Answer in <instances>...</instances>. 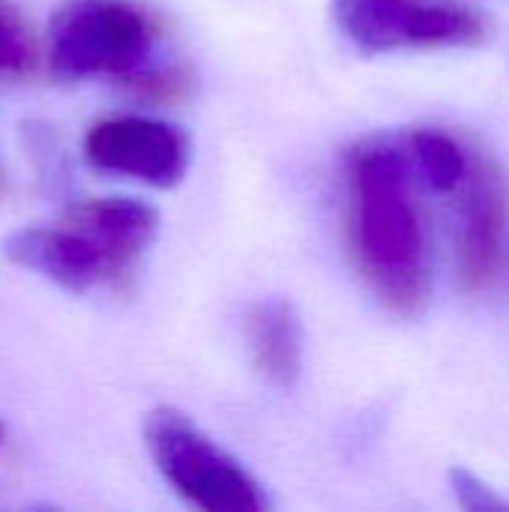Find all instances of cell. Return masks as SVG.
Wrapping results in <instances>:
<instances>
[{"mask_svg":"<svg viewBox=\"0 0 509 512\" xmlns=\"http://www.w3.org/2000/svg\"><path fill=\"white\" fill-rule=\"evenodd\" d=\"M351 234L363 276L399 315H417L429 297V255L420 210L411 192L408 153L393 144L354 150Z\"/></svg>","mask_w":509,"mask_h":512,"instance_id":"6da1fadb","label":"cell"},{"mask_svg":"<svg viewBox=\"0 0 509 512\" xmlns=\"http://www.w3.org/2000/svg\"><path fill=\"white\" fill-rule=\"evenodd\" d=\"M3 252L12 264L45 276L66 291H87L102 276L117 273L96 240L69 219L60 225L18 228L9 234Z\"/></svg>","mask_w":509,"mask_h":512,"instance_id":"52a82bcc","label":"cell"},{"mask_svg":"<svg viewBox=\"0 0 509 512\" xmlns=\"http://www.w3.org/2000/svg\"><path fill=\"white\" fill-rule=\"evenodd\" d=\"M471 150L474 147H468L453 132L438 129V126H423L408 135L405 153H408V162L417 168L420 180L432 192H456V186L462 183L468 171Z\"/></svg>","mask_w":509,"mask_h":512,"instance_id":"30bf717a","label":"cell"},{"mask_svg":"<svg viewBox=\"0 0 509 512\" xmlns=\"http://www.w3.org/2000/svg\"><path fill=\"white\" fill-rule=\"evenodd\" d=\"M3 438H6V429H3V420H0V444H3Z\"/></svg>","mask_w":509,"mask_h":512,"instance_id":"4fadbf2b","label":"cell"},{"mask_svg":"<svg viewBox=\"0 0 509 512\" xmlns=\"http://www.w3.org/2000/svg\"><path fill=\"white\" fill-rule=\"evenodd\" d=\"M456 198V276L477 297L498 285L509 258V183L498 162L471 150Z\"/></svg>","mask_w":509,"mask_h":512,"instance_id":"5b68a950","label":"cell"},{"mask_svg":"<svg viewBox=\"0 0 509 512\" xmlns=\"http://www.w3.org/2000/svg\"><path fill=\"white\" fill-rule=\"evenodd\" d=\"M84 156L105 174L141 180L156 189H171L186 177L189 138L153 117H108L84 138Z\"/></svg>","mask_w":509,"mask_h":512,"instance_id":"8992f818","label":"cell"},{"mask_svg":"<svg viewBox=\"0 0 509 512\" xmlns=\"http://www.w3.org/2000/svg\"><path fill=\"white\" fill-rule=\"evenodd\" d=\"M450 483H453V492L459 498V504L465 510L474 512H507L509 504L495 492L489 489L477 474L465 471V468H453L450 471Z\"/></svg>","mask_w":509,"mask_h":512,"instance_id":"8fae6325","label":"cell"},{"mask_svg":"<svg viewBox=\"0 0 509 512\" xmlns=\"http://www.w3.org/2000/svg\"><path fill=\"white\" fill-rule=\"evenodd\" d=\"M342 33L366 51L399 48H465L486 39L477 9L441 0H336Z\"/></svg>","mask_w":509,"mask_h":512,"instance_id":"277c9868","label":"cell"},{"mask_svg":"<svg viewBox=\"0 0 509 512\" xmlns=\"http://www.w3.org/2000/svg\"><path fill=\"white\" fill-rule=\"evenodd\" d=\"M30 57L18 15L0 0V69H21Z\"/></svg>","mask_w":509,"mask_h":512,"instance_id":"7c38bea8","label":"cell"},{"mask_svg":"<svg viewBox=\"0 0 509 512\" xmlns=\"http://www.w3.org/2000/svg\"><path fill=\"white\" fill-rule=\"evenodd\" d=\"M69 222H75L81 231H87L96 246L111 258V264L120 270L132 258H138L159 231V213L156 207L138 201V198H96L72 207L66 213Z\"/></svg>","mask_w":509,"mask_h":512,"instance_id":"9c48e42d","label":"cell"},{"mask_svg":"<svg viewBox=\"0 0 509 512\" xmlns=\"http://www.w3.org/2000/svg\"><path fill=\"white\" fill-rule=\"evenodd\" d=\"M144 441L168 486L207 512H261L267 498L249 471L216 447L183 411L162 405L144 420Z\"/></svg>","mask_w":509,"mask_h":512,"instance_id":"7a4b0ae2","label":"cell"},{"mask_svg":"<svg viewBox=\"0 0 509 512\" xmlns=\"http://www.w3.org/2000/svg\"><path fill=\"white\" fill-rule=\"evenodd\" d=\"M246 339L258 372L273 387H297L303 372V324L288 300H258L246 312Z\"/></svg>","mask_w":509,"mask_h":512,"instance_id":"ba28073f","label":"cell"},{"mask_svg":"<svg viewBox=\"0 0 509 512\" xmlns=\"http://www.w3.org/2000/svg\"><path fill=\"white\" fill-rule=\"evenodd\" d=\"M48 63L60 78L132 75L153 48L141 9L126 0H66L48 24Z\"/></svg>","mask_w":509,"mask_h":512,"instance_id":"3957f363","label":"cell"}]
</instances>
